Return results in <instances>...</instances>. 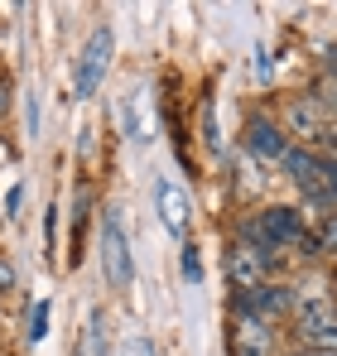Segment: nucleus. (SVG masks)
Returning <instances> with one entry per match:
<instances>
[{"label": "nucleus", "mask_w": 337, "mask_h": 356, "mask_svg": "<svg viewBox=\"0 0 337 356\" xmlns=\"http://www.w3.org/2000/svg\"><path fill=\"white\" fill-rule=\"evenodd\" d=\"M236 236L260 245L265 255H270V250L280 255V250H299L304 241L313 236V227H308V217H304L299 202H270V207H260L256 217H246V222L236 227Z\"/></svg>", "instance_id": "1"}, {"label": "nucleus", "mask_w": 337, "mask_h": 356, "mask_svg": "<svg viewBox=\"0 0 337 356\" xmlns=\"http://www.w3.org/2000/svg\"><path fill=\"white\" fill-rule=\"evenodd\" d=\"M289 135H284V125L275 111H246L241 120V140H236V149H246L260 169H280L284 154H289Z\"/></svg>", "instance_id": "2"}, {"label": "nucleus", "mask_w": 337, "mask_h": 356, "mask_svg": "<svg viewBox=\"0 0 337 356\" xmlns=\"http://www.w3.org/2000/svg\"><path fill=\"white\" fill-rule=\"evenodd\" d=\"M222 270H226V284H231V298H246L275 280V260L241 236H231V245L222 250Z\"/></svg>", "instance_id": "3"}, {"label": "nucleus", "mask_w": 337, "mask_h": 356, "mask_svg": "<svg viewBox=\"0 0 337 356\" xmlns=\"http://www.w3.org/2000/svg\"><path fill=\"white\" fill-rule=\"evenodd\" d=\"M275 116H280L284 135H289L294 145H304V149H318V140H323L328 125H333V116L323 111V102H318L313 92H294V97H284Z\"/></svg>", "instance_id": "4"}, {"label": "nucleus", "mask_w": 337, "mask_h": 356, "mask_svg": "<svg viewBox=\"0 0 337 356\" xmlns=\"http://www.w3.org/2000/svg\"><path fill=\"white\" fill-rule=\"evenodd\" d=\"M111 54H116L111 24H97V29L87 34V44H82L77 72H72V97H77V102L97 97V87H102V77H107V67H111Z\"/></svg>", "instance_id": "5"}, {"label": "nucleus", "mask_w": 337, "mask_h": 356, "mask_svg": "<svg viewBox=\"0 0 337 356\" xmlns=\"http://www.w3.org/2000/svg\"><path fill=\"white\" fill-rule=\"evenodd\" d=\"M102 270H107V284H111V289H130V284H135L130 236H125V222H120L116 207L102 212Z\"/></svg>", "instance_id": "6"}, {"label": "nucleus", "mask_w": 337, "mask_h": 356, "mask_svg": "<svg viewBox=\"0 0 337 356\" xmlns=\"http://www.w3.org/2000/svg\"><path fill=\"white\" fill-rule=\"evenodd\" d=\"M231 352H256V356H284L280 352V327L256 318L246 303L231 298Z\"/></svg>", "instance_id": "7"}, {"label": "nucleus", "mask_w": 337, "mask_h": 356, "mask_svg": "<svg viewBox=\"0 0 337 356\" xmlns=\"http://www.w3.org/2000/svg\"><path fill=\"white\" fill-rule=\"evenodd\" d=\"M289 342L294 347H308V352H333L337 356V303L323 308H308L289 323Z\"/></svg>", "instance_id": "8"}, {"label": "nucleus", "mask_w": 337, "mask_h": 356, "mask_svg": "<svg viewBox=\"0 0 337 356\" xmlns=\"http://www.w3.org/2000/svg\"><path fill=\"white\" fill-rule=\"evenodd\" d=\"M155 212H159L164 232L183 245V241H188V232H193V202H188V193H183V188H178L168 174L155 178Z\"/></svg>", "instance_id": "9"}, {"label": "nucleus", "mask_w": 337, "mask_h": 356, "mask_svg": "<svg viewBox=\"0 0 337 356\" xmlns=\"http://www.w3.org/2000/svg\"><path fill=\"white\" fill-rule=\"evenodd\" d=\"M236 303H246L256 318H265L270 327H289L294 323V280H270V284H260L256 294L236 298Z\"/></svg>", "instance_id": "10"}, {"label": "nucleus", "mask_w": 337, "mask_h": 356, "mask_svg": "<svg viewBox=\"0 0 337 356\" xmlns=\"http://www.w3.org/2000/svg\"><path fill=\"white\" fill-rule=\"evenodd\" d=\"M120 125H125V135H130L135 145L155 140V125H150V87H135V92L120 102Z\"/></svg>", "instance_id": "11"}, {"label": "nucleus", "mask_w": 337, "mask_h": 356, "mask_svg": "<svg viewBox=\"0 0 337 356\" xmlns=\"http://www.w3.org/2000/svg\"><path fill=\"white\" fill-rule=\"evenodd\" d=\"M318 169H323V159L313 154V149H304V145H289V154H284L280 174L294 183V188H308L313 178H318Z\"/></svg>", "instance_id": "12"}, {"label": "nucleus", "mask_w": 337, "mask_h": 356, "mask_svg": "<svg viewBox=\"0 0 337 356\" xmlns=\"http://www.w3.org/2000/svg\"><path fill=\"white\" fill-rule=\"evenodd\" d=\"M231 169L241 174V193H256V188L265 183V174H260V164H256V159H251L246 149H236V154H231Z\"/></svg>", "instance_id": "13"}, {"label": "nucleus", "mask_w": 337, "mask_h": 356, "mask_svg": "<svg viewBox=\"0 0 337 356\" xmlns=\"http://www.w3.org/2000/svg\"><path fill=\"white\" fill-rule=\"evenodd\" d=\"M77 356H107V313H102V308L92 313V323H87V347Z\"/></svg>", "instance_id": "14"}, {"label": "nucleus", "mask_w": 337, "mask_h": 356, "mask_svg": "<svg viewBox=\"0 0 337 356\" xmlns=\"http://www.w3.org/2000/svg\"><path fill=\"white\" fill-rule=\"evenodd\" d=\"M49 318H54V303L49 298H34L29 303V342H44L49 337Z\"/></svg>", "instance_id": "15"}, {"label": "nucleus", "mask_w": 337, "mask_h": 356, "mask_svg": "<svg viewBox=\"0 0 337 356\" xmlns=\"http://www.w3.org/2000/svg\"><path fill=\"white\" fill-rule=\"evenodd\" d=\"M313 232H318V241H323V250H328V255H337V207L323 217V222H313Z\"/></svg>", "instance_id": "16"}, {"label": "nucleus", "mask_w": 337, "mask_h": 356, "mask_svg": "<svg viewBox=\"0 0 337 356\" xmlns=\"http://www.w3.org/2000/svg\"><path fill=\"white\" fill-rule=\"evenodd\" d=\"M178 250H183V280H188V284H198V280H203V260H198V245H193V241H183Z\"/></svg>", "instance_id": "17"}, {"label": "nucleus", "mask_w": 337, "mask_h": 356, "mask_svg": "<svg viewBox=\"0 0 337 356\" xmlns=\"http://www.w3.org/2000/svg\"><path fill=\"white\" fill-rule=\"evenodd\" d=\"M203 140H207V149H222V135H217V116H212V97L203 102Z\"/></svg>", "instance_id": "18"}, {"label": "nucleus", "mask_w": 337, "mask_h": 356, "mask_svg": "<svg viewBox=\"0 0 337 356\" xmlns=\"http://www.w3.org/2000/svg\"><path fill=\"white\" fill-rule=\"evenodd\" d=\"M120 356H159V347H155L150 337H125V342H120Z\"/></svg>", "instance_id": "19"}, {"label": "nucleus", "mask_w": 337, "mask_h": 356, "mask_svg": "<svg viewBox=\"0 0 337 356\" xmlns=\"http://www.w3.org/2000/svg\"><path fill=\"white\" fill-rule=\"evenodd\" d=\"M15 289H19V270H15V260L0 255V294H15Z\"/></svg>", "instance_id": "20"}, {"label": "nucleus", "mask_w": 337, "mask_h": 356, "mask_svg": "<svg viewBox=\"0 0 337 356\" xmlns=\"http://www.w3.org/2000/svg\"><path fill=\"white\" fill-rule=\"evenodd\" d=\"M19 202H24V188L15 183V188L5 193V217H15V212H19Z\"/></svg>", "instance_id": "21"}, {"label": "nucleus", "mask_w": 337, "mask_h": 356, "mask_svg": "<svg viewBox=\"0 0 337 356\" xmlns=\"http://www.w3.org/2000/svg\"><path fill=\"white\" fill-rule=\"evenodd\" d=\"M10 111V77H0V116Z\"/></svg>", "instance_id": "22"}, {"label": "nucleus", "mask_w": 337, "mask_h": 356, "mask_svg": "<svg viewBox=\"0 0 337 356\" xmlns=\"http://www.w3.org/2000/svg\"><path fill=\"white\" fill-rule=\"evenodd\" d=\"M284 356H333V352H308V347H289Z\"/></svg>", "instance_id": "23"}, {"label": "nucleus", "mask_w": 337, "mask_h": 356, "mask_svg": "<svg viewBox=\"0 0 337 356\" xmlns=\"http://www.w3.org/2000/svg\"><path fill=\"white\" fill-rule=\"evenodd\" d=\"M323 67H328V72H333V77H337V44H333V49H328V63H323Z\"/></svg>", "instance_id": "24"}, {"label": "nucleus", "mask_w": 337, "mask_h": 356, "mask_svg": "<svg viewBox=\"0 0 337 356\" xmlns=\"http://www.w3.org/2000/svg\"><path fill=\"white\" fill-rule=\"evenodd\" d=\"M231 356H256V352H231Z\"/></svg>", "instance_id": "25"}]
</instances>
